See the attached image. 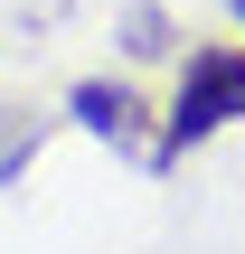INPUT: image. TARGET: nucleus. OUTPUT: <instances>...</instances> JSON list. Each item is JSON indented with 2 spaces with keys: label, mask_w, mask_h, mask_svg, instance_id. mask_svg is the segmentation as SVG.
I'll return each mask as SVG.
<instances>
[{
  "label": "nucleus",
  "mask_w": 245,
  "mask_h": 254,
  "mask_svg": "<svg viewBox=\"0 0 245 254\" xmlns=\"http://www.w3.org/2000/svg\"><path fill=\"white\" fill-rule=\"evenodd\" d=\"M227 123H245V47H198L179 66V94H170V123L151 141V170H170L179 151L217 141Z\"/></svg>",
  "instance_id": "f257e3e1"
},
{
  "label": "nucleus",
  "mask_w": 245,
  "mask_h": 254,
  "mask_svg": "<svg viewBox=\"0 0 245 254\" xmlns=\"http://www.w3.org/2000/svg\"><path fill=\"white\" fill-rule=\"evenodd\" d=\"M66 113H76V123L94 132V141H123V151H151V141H142V94H132V85H104V75H85V85L66 94Z\"/></svg>",
  "instance_id": "f03ea898"
},
{
  "label": "nucleus",
  "mask_w": 245,
  "mask_h": 254,
  "mask_svg": "<svg viewBox=\"0 0 245 254\" xmlns=\"http://www.w3.org/2000/svg\"><path fill=\"white\" fill-rule=\"evenodd\" d=\"M28 141H38V113H9V104H0V189L19 179V160H28Z\"/></svg>",
  "instance_id": "7ed1b4c3"
},
{
  "label": "nucleus",
  "mask_w": 245,
  "mask_h": 254,
  "mask_svg": "<svg viewBox=\"0 0 245 254\" xmlns=\"http://www.w3.org/2000/svg\"><path fill=\"white\" fill-rule=\"evenodd\" d=\"M123 47H132V57H161V47H170V19H161V9H132V19H123Z\"/></svg>",
  "instance_id": "20e7f679"
},
{
  "label": "nucleus",
  "mask_w": 245,
  "mask_h": 254,
  "mask_svg": "<svg viewBox=\"0 0 245 254\" xmlns=\"http://www.w3.org/2000/svg\"><path fill=\"white\" fill-rule=\"evenodd\" d=\"M227 9H236V28H245V0H227Z\"/></svg>",
  "instance_id": "39448f33"
}]
</instances>
